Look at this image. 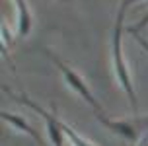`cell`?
<instances>
[{
    "label": "cell",
    "instance_id": "cell-8",
    "mask_svg": "<svg viewBox=\"0 0 148 146\" xmlns=\"http://www.w3.org/2000/svg\"><path fill=\"white\" fill-rule=\"evenodd\" d=\"M146 25H148V12L144 14V18H142V20L136 23V25H133V27H127V31L134 35V33H140V29H142V27H146Z\"/></svg>",
    "mask_w": 148,
    "mask_h": 146
},
{
    "label": "cell",
    "instance_id": "cell-10",
    "mask_svg": "<svg viewBox=\"0 0 148 146\" xmlns=\"http://www.w3.org/2000/svg\"><path fill=\"white\" fill-rule=\"evenodd\" d=\"M144 146H148V136H146V138H144Z\"/></svg>",
    "mask_w": 148,
    "mask_h": 146
},
{
    "label": "cell",
    "instance_id": "cell-5",
    "mask_svg": "<svg viewBox=\"0 0 148 146\" xmlns=\"http://www.w3.org/2000/svg\"><path fill=\"white\" fill-rule=\"evenodd\" d=\"M0 117H2L6 123L14 125L18 131H22V132H25V134H29L31 138L37 142V146H45V144H43V138H41V134H39V132H37L35 129H33V127H31V125L25 121V119H22L20 115H14V113H8V111H0Z\"/></svg>",
    "mask_w": 148,
    "mask_h": 146
},
{
    "label": "cell",
    "instance_id": "cell-1",
    "mask_svg": "<svg viewBox=\"0 0 148 146\" xmlns=\"http://www.w3.org/2000/svg\"><path fill=\"white\" fill-rule=\"evenodd\" d=\"M127 8H129L127 4H121L119 14H117V22H115V29H113V62H115V74H117L123 90L127 92V97L131 101V107L136 111L138 109V101H136V95H134V90H133V82H131L129 70H127L125 58H123V45H121V39H123V20H125Z\"/></svg>",
    "mask_w": 148,
    "mask_h": 146
},
{
    "label": "cell",
    "instance_id": "cell-3",
    "mask_svg": "<svg viewBox=\"0 0 148 146\" xmlns=\"http://www.w3.org/2000/svg\"><path fill=\"white\" fill-rule=\"evenodd\" d=\"M47 55L51 57V60L55 62V64H57V68H59L60 72H62V76H64L66 84H68L70 88H72V90H74V92H76L78 95H80V97L84 99V101H88V103H90V105H92V107H94L96 111H103V109H101V105L97 103V99L94 97V94L90 92L88 84H86V82L82 80V78L78 76V74L74 72V70H70V68H68V66L64 64V62H62V60H60L59 57H55L53 53H49V51H47Z\"/></svg>",
    "mask_w": 148,
    "mask_h": 146
},
{
    "label": "cell",
    "instance_id": "cell-6",
    "mask_svg": "<svg viewBox=\"0 0 148 146\" xmlns=\"http://www.w3.org/2000/svg\"><path fill=\"white\" fill-rule=\"evenodd\" d=\"M14 4L18 8V16H20L18 37H25L29 35V29H31V14H29V8H27V2L25 0H14Z\"/></svg>",
    "mask_w": 148,
    "mask_h": 146
},
{
    "label": "cell",
    "instance_id": "cell-9",
    "mask_svg": "<svg viewBox=\"0 0 148 146\" xmlns=\"http://www.w3.org/2000/svg\"><path fill=\"white\" fill-rule=\"evenodd\" d=\"M133 37H134V39H136V41H138V43L142 45V49H144V51H148V41H146V39H142L140 33H134Z\"/></svg>",
    "mask_w": 148,
    "mask_h": 146
},
{
    "label": "cell",
    "instance_id": "cell-2",
    "mask_svg": "<svg viewBox=\"0 0 148 146\" xmlns=\"http://www.w3.org/2000/svg\"><path fill=\"white\" fill-rule=\"evenodd\" d=\"M96 117L101 125H105L111 132L123 136L129 142H136L140 136V131L148 127V119H136V121H113L109 117L103 115V111H96Z\"/></svg>",
    "mask_w": 148,
    "mask_h": 146
},
{
    "label": "cell",
    "instance_id": "cell-7",
    "mask_svg": "<svg viewBox=\"0 0 148 146\" xmlns=\"http://www.w3.org/2000/svg\"><path fill=\"white\" fill-rule=\"evenodd\" d=\"M60 127H62V131H64V136L72 142V146H94V144H90L88 140H84L82 136H78V134H76V132L68 127V125L62 123V121H60Z\"/></svg>",
    "mask_w": 148,
    "mask_h": 146
},
{
    "label": "cell",
    "instance_id": "cell-11",
    "mask_svg": "<svg viewBox=\"0 0 148 146\" xmlns=\"http://www.w3.org/2000/svg\"><path fill=\"white\" fill-rule=\"evenodd\" d=\"M140 146H144V140H142V144H140Z\"/></svg>",
    "mask_w": 148,
    "mask_h": 146
},
{
    "label": "cell",
    "instance_id": "cell-4",
    "mask_svg": "<svg viewBox=\"0 0 148 146\" xmlns=\"http://www.w3.org/2000/svg\"><path fill=\"white\" fill-rule=\"evenodd\" d=\"M16 99H18V101H22L23 105L31 107L35 113H39V115L43 117V119H45V125H47V132H49L51 142L55 146H62V136H64V131H62V127H60V119H59V117L53 115V113H47L43 107H39L35 101H31L25 94H22L20 97H16Z\"/></svg>",
    "mask_w": 148,
    "mask_h": 146
}]
</instances>
